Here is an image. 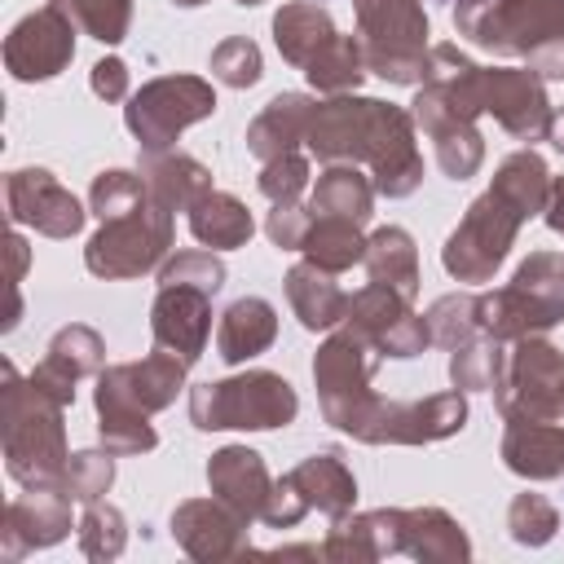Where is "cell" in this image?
Wrapping results in <instances>:
<instances>
[{
	"label": "cell",
	"mask_w": 564,
	"mask_h": 564,
	"mask_svg": "<svg viewBox=\"0 0 564 564\" xmlns=\"http://www.w3.org/2000/svg\"><path fill=\"white\" fill-rule=\"evenodd\" d=\"M414 128L419 123L405 106L335 93L313 106L304 145L317 163H366L375 194L410 198L423 185V154Z\"/></svg>",
	"instance_id": "cell-1"
},
{
	"label": "cell",
	"mask_w": 564,
	"mask_h": 564,
	"mask_svg": "<svg viewBox=\"0 0 564 564\" xmlns=\"http://www.w3.org/2000/svg\"><path fill=\"white\" fill-rule=\"evenodd\" d=\"M66 405L40 392L31 379L4 361V392H0V441H4V471L22 489H66Z\"/></svg>",
	"instance_id": "cell-2"
},
{
	"label": "cell",
	"mask_w": 564,
	"mask_h": 564,
	"mask_svg": "<svg viewBox=\"0 0 564 564\" xmlns=\"http://www.w3.org/2000/svg\"><path fill=\"white\" fill-rule=\"evenodd\" d=\"M454 31L494 57H524L538 75H564V0H458Z\"/></svg>",
	"instance_id": "cell-3"
},
{
	"label": "cell",
	"mask_w": 564,
	"mask_h": 564,
	"mask_svg": "<svg viewBox=\"0 0 564 564\" xmlns=\"http://www.w3.org/2000/svg\"><path fill=\"white\" fill-rule=\"evenodd\" d=\"M480 335L502 344L524 335H546L564 322V251H529L507 286L476 295Z\"/></svg>",
	"instance_id": "cell-4"
},
{
	"label": "cell",
	"mask_w": 564,
	"mask_h": 564,
	"mask_svg": "<svg viewBox=\"0 0 564 564\" xmlns=\"http://www.w3.org/2000/svg\"><path fill=\"white\" fill-rule=\"evenodd\" d=\"M379 348L370 339H361L352 326H339L335 335L322 339L317 357H313V383H317V401H322V419L339 432H348L352 441L366 436L375 410H379V392L370 388L375 370H379Z\"/></svg>",
	"instance_id": "cell-5"
},
{
	"label": "cell",
	"mask_w": 564,
	"mask_h": 564,
	"mask_svg": "<svg viewBox=\"0 0 564 564\" xmlns=\"http://www.w3.org/2000/svg\"><path fill=\"white\" fill-rule=\"evenodd\" d=\"M300 414L295 388L278 370H242L216 383L189 388V423L198 432H273Z\"/></svg>",
	"instance_id": "cell-6"
},
{
	"label": "cell",
	"mask_w": 564,
	"mask_h": 564,
	"mask_svg": "<svg viewBox=\"0 0 564 564\" xmlns=\"http://www.w3.org/2000/svg\"><path fill=\"white\" fill-rule=\"evenodd\" d=\"M357 35L366 48L370 75L388 84H423L427 79V13L423 0H352Z\"/></svg>",
	"instance_id": "cell-7"
},
{
	"label": "cell",
	"mask_w": 564,
	"mask_h": 564,
	"mask_svg": "<svg viewBox=\"0 0 564 564\" xmlns=\"http://www.w3.org/2000/svg\"><path fill=\"white\" fill-rule=\"evenodd\" d=\"M172 216L176 212L145 198L137 212H128L119 220H101V229L84 247V269L106 282H123V278H141V273L159 269L176 238Z\"/></svg>",
	"instance_id": "cell-8"
},
{
	"label": "cell",
	"mask_w": 564,
	"mask_h": 564,
	"mask_svg": "<svg viewBox=\"0 0 564 564\" xmlns=\"http://www.w3.org/2000/svg\"><path fill=\"white\" fill-rule=\"evenodd\" d=\"M212 115H216V93L198 75H159V79H145L128 97V106H123L128 132L150 154L154 150H176V137L189 123L212 119Z\"/></svg>",
	"instance_id": "cell-9"
},
{
	"label": "cell",
	"mask_w": 564,
	"mask_h": 564,
	"mask_svg": "<svg viewBox=\"0 0 564 564\" xmlns=\"http://www.w3.org/2000/svg\"><path fill=\"white\" fill-rule=\"evenodd\" d=\"M560 397H564V352L542 335L511 339L502 379L494 383L498 414L507 423L560 419Z\"/></svg>",
	"instance_id": "cell-10"
},
{
	"label": "cell",
	"mask_w": 564,
	"mask_h": 564,
	"mask_svg": "<svg viewBox=\"0 0 564 564\" xmlns=\"http://www.w3.org/2000/svg\"><path fill=\"white\" fill-rule=\"evenodd\" d=\"M520 212L498 198L494 189H485L480 198L467 203L463 220L454 225V234L441 247V264L454 282H489L498 273V264L511 256L516 234H520Z\"/></svg>",
	"instance_id": "cell-11"
},
{
	"label": "cell",
	"mask_w": 564,
	"mask_h": 564,
	"mask_svg": "<svg viewBox=\"0 0 564 564\" xmlns=\"http://www.w3.org/2000/svg\"><path fill=\"white\" fill-rule=\"evenodd\" d=\"M185 370L189 366L176 352L154 344V352H145L141 361L106 366L97 375L93 405H97V414H159L185 388Z\"/></svg>",
	"instance_id": "cell-12"
},
{
	"label": "cell",
	"mask_w": 564,
	"mask_h": 564,
	"mask_svg": "<svg viewBox=\"0 0 564 564\" xmlns=\"http://www.w3.org/2000/svg\"><path fill=\"white\" fill-rule=\"evenodd\" d=\"M480 110L498 119L516 141H546L555 106L533 66H480Z\"/></svg>",
	"instance_id": "cell-13"
},
{
	"label": "cell",
	"mask_w": 564,
	"mask_h": 564,
	"mask_svg": "<svg viewBox=\"0 0 564 564\" xmlns=\"http://www.w3.org/2000/svg\"><path fill=\"white\" fill-rule=\"evenodd\" d=\"M339 326H352L361 339L379 348V357H397V361L419 357L432 344L427 322L414 313V304L379 282H366L357 295H348V313Z\"/></svg>",
	"instance_id": "cell-14"
},
{
	"label": "cell",
	"mask_w": 564,
	"mask_h": 564,
	"mask_svg": "<svg viewBox=\"0 0 564 564\" xmlns=\"http://www.w3.org/2000/svg\"><path fill=\"white\" fill-rule=\"evenodd\" d=\"M463 427H467V397L458 388H449V392H432L423 401H388L383 397L361 441L366 445H432Z\"/></svg>",
	"instance_id": "cell-15"
},
{
	"label": "cell",
	"mask_w": 564,
	"mask_h": 564,
	"mask_svg": "<svg viewBox=\"0 0 564 564\" xmlns=\"http://www.w3.org/2000/svg\"><path fill=\"white\" fill-rule=\"evenodd\" d=\"M75 57V22L57 9L44 4L26 13L9 35H4V66L18 84H44L62 75Z\"/></svg>",
	"instance_id": "cell-16"
},
{
	"label": "cell",
	"mask_w": 564,
	"mask_h": 564,
	"mask_svg": "<svg viewBox=\"0 0 564 564\" xmlns=\"http://www.w3.org/2000/svg\"><path fill=\"white\" fill-rule=\"evenodd\" d=\"M172 538L189 560L220 564V560H238L251 551V520L242 511H234L229 502H220L216 494L185 498L172 511Z\"/></svg>",
	"instance_id": "cell-17"
},
{
	"label": "cell",
	"mask_w": 564,
	"mask_h": 564,
	"mask_svg": "<svg viewBox=\"0 0 564 564\" xmlns=\"http://www.w3.org/2000/svg\"><path fill=\"white\" fill-rule=\"evenodd\" d=\"M4 203L13 225H31L44 238H75L84 229L79 198L48 167H18L4 176Z\"/></svg>",
	"instance_id": "cell-18"
},
{
	"label": "cell",
	"mask_w": 564,
	"mask_h": 564,
	"mask_svg": "<svg viewBox=\"0 0 564 564\" xmlns=\"http://www.w3.org/2000/svg\"><path fill=\"white\" fill-rule=\"evenodd\" d=\"M70 502L75 498L66 489H26L22 498H13L0 520V555L22 560L26 551H44L70 538V529H79L70 524Z\"/></svg>",
	"instance_id": "cell-19"
},
{
	"label": "cell",
	"mask_w": 564,
	"mask_h": 564,
	"mask_svg": "<svg viewBox=\"0 0 564 564\" xmlns=\"http://www.w3.org/2000/svg\"><path fill=\"white\" fill-rule=\"evenodd\" d=\"M150 335L159 348L176 352L185 366H194L212 335V295L194 286H159L150 304Z\"/></svg>",
	"instance_id": "cell-20"
},
{
	"label": "cell",
	"mask_w": 564,
	"mask_h": 564,
	"mask_svg": "<svg viewBox=\"0 0 564 564\" xmlns=\"http://www.w3.org/2000/svg\"><path fill=\"white\" fill-rule=\"evenodd\" d=\"M405 511L401 507H375V511H348L330 524L322 542V560L330 564H375L388 555H401Z\"/></svg>",
	"instance_id": "cell-21"
},
{
	"label": "cell",
	"mask_w": 564,
	"mask_h": 564,
	"mask_svg": "<svg viewBox=\"0 0 564 564\" xmlns=\"http://www.w3.org/2000/svg\"><path fill=\"white\" fill-rule=\"evenodd\" d=\"M207 485L220 502H229L234 511H242L247 520H260V507L273 489V476L264 467V458L247 445H225L207 458Z\"/></svg>",
	"instance_id": "cell-22"
},
{
	"label": "cell",
	"mask_w": 564,
	"mask_h": 564,
	"mask_svg": "<svg viewBox=\"0 0 564 564\" xmlns=\"http://www.w3.org/2000/svg\"><path fill=\"white\" fill-rule=\"evenodd\" d=\"M507 471L524 480H560L564 476V423L542 419V423H507L502 445H498Z\"/></svg>",
	"instance_id": "cell-23"
},
{
	"label": "cell",
	"mask_w": 564,
	"mask_h": 564,
	"mask_svg": "<svg viewBox=\"0 0 564 564\" xmlns=\"http://www.w3.org/2000/svg\"><path fill=\"white\" fill-rule=\"evenodd\" d=\"M141 181L150 189L154 203H163L167 212H189L203 194H212V172L181 150H141Z\"/></svg>",
	"instance_id": "cell-24"
},
{
	"label": "cell",
	"mask_w": 564,
	"mask_h": 564,
	"mask_svg": "<svg viewBox=\"0 0 564 564\" xmlns=\"http://www.w3.org/2000/svg\"><path fill=\"white\" fill-rule=\"evenodd\" d=\"M273 339H278V308L260 295L234 300L216 322V352L225 366H242L260 357L264 348H273Z\"/></svg>",
	"instance_id": "cell-25"
},
{
	"label": "cell",
	"mask_w": 564,
	"mask_h": 564,
	"mask_svg": "<svg viewBox=\"0 0 564 564\" xmlns=\"http://www.w3.org/2000/svg\"><path fill=\"white\" fill-rule=\"evenodd\" d=\"M313 97L308 93H278L251 123H247V150L269 163L286 150H300L304 132H308V119H313Z\"/></svg>",
	"instance_id": "cell-26"
},
{
	"label": "cell",
	"mask_w": 564,
	"mask_h": 564,
	"mask_svg": "<svg viewBox=\"0 0 564 564\" xmlns=\"http://www.w3.org/2000/svg\"><path fill=\"white\" fill-rule=\"evenodd\" d=\"M401 551L423 560V564H467L471 560V542H467L463 524L441 507H410L405 511Z\"/></svg>",
	"instance_id": "cell-27"
},
{
	"label": "cell",
	"mask_w": 564,
	"mask_h": 564,
	"mask_svg": "<svg viewBox=\"0 0 564 564\" xmlns=\"http://www.w3.org/2000/svg\"><path fill=\"white\" fill-rule=\"evenodd\" d=\"M286 300L304 330H330L348 313V295L339 291L335 273L317 269L313 260H300L286 269Z\"/></svg>",
	"instance_id": "cell-28"
},
{
	"label": "cell",
	"mask_w": 564,
	"mask_h": 564,
	"mask_svg": "<svg viewBox=\"0 0 564 564\" xmlns=\"http://www.w3.org/2000/svg\"><path fill=\"white\" fill-rule=\"evenodd\" d=\"M291 476V485L304 494V502H308V511H322V516H330V520H339V516H348L352 511V502H357V480H352V471H348V463L339 458V454H308L300 467H291L286 471Z\"/></svg>",
	"instance_id": "cell-29"
},
{
	"label": "cell",
	"mask_w": 564,
	"mask_h": 564,
	"mask_svg": "<svg viewBox=\"0 0 564 564\" xmlns=\"http://www.w3.org/2000/svg\"><path fill=\"white\" fill-rule=\"evenodd\" d=\"M366 273L379 286H392L401 300H419V247L401 225H383L366 238Z\"/></svg>",
	"instance_id": "cell-30"
},
{
	"label": "cell",
	"mask_w": 564,
	"mask_h": 564,
	"mask_svg": "<svg viewBox=\"0 0 564 564\" xmlns=\"http://www.w3.org/2000/svg\"><path fill=\"white\" fill-rule=\"evenodd\" d=\"M189 234L212 251H238V247L251 242L256 220H251V212L238 194L212 189L189 207Z\"/></svg>",
	"instance_id": "cell-31"
},
{
	"label": "cell",
	"mask_w": 564,
	"mask_h": 564,
	"mask_svg": "<svg viewBox=\"0 0 564 564\" xmlns=\"http://www.w3.org/2000/svg\"><path fill=\"white\" fill-rule=\"evenodd\" d=\"M308 207L317 216H344V220L366 225L375 216V181L361 176L357 163H326L317 172V185H313Z\"/></svg>",
	"instance_id": "cell-32"
},
{
	"label": "cell",
	"mask_w": 564,
	"mask_h": 564,
	"mask_svg": "<svg viewBox=\"0 0 564 564\" xmlns=\"http://www.w3.org/2000/svg\"><path fill=\"white\" fill-rule=\"evenodd\" d=\"M330 35H335V22H330L326 4H317V0H291L273 13V44H278L282 62H291L300 70Z\"/></svg>",
	"instance_id": "cell-33"
},
{
	"label": "cell",
	"mask_w": 564,
	"mask_h": 564,
	"mask_svg": "<svg viewBox=\"0 0 564 564\" xmlns=\"http://www.w3.org/2000/svg\"><path fill=\"white\" fill-rule=\"evenodd\" d=\"M489 189H494L498 198H507V203L520 212V220L542 216L546 194H551V167H546V159H542L538 150H516V154H507V159L498 163Z\"/></svg>",
	"instance_id": "cell-34"
},
{
	"label": "cell",
	"mask_w": 564,
	"mask_h": 564,
	"mask_svg": "<svg viewBox=\"0 0 564 564\" xmlns=\"http://www.w3.org/2000/svg\"><path fill=\"white\" fill-rule=\"evenodd\" d=\"M370 75V66H366V48H361V35H330L313 57H308V66H304V79L317 88V93H326V97H335V93H357V84Z\"/></svg>",
	"instance_id": "cell-35"
},
{
	"label": "cell",
	"mask_w": 564,
	"mask_h": 564,
	"mask_svg": "<svg viewBox=\"0 0 564 564\" xmlns=\"http://www.w3.org/2000/svg\"><path fill=\"white\" fill-rule=\"evenodd\" d=\"M304 260H313L317 269L326 273H344L352 264L366 260V234L357 220H344V216H313L304 242H300Z\"/></svg>",
	"instance_id": "cell-36"
},
{
	"label": "cell",
	"mask_w": 564,
	"mask_h": 564,
	"mask_svg": "<svg viewBox=\"0 0 564 564\" xmlns=\"http://www.w3.org/2000/svg\"><path fill=\"white\" fill-rule=\"evenodd\" d=\"M507 366V344L494 335H476L449 352V383L458 392H494Z\"/></svg>",
	"instance_id": "cell-37"
},
{
	"label": "cell",
	"mask_w": 564,
	"mask_h": 564,
	"mask_svg": "<svg viewBox=\"0 0 564 564\" xmlns=\"http://www.w3.org/2000/svg\"><path fill=\"white\" fill-rule=\"evenodd\" d=\"M423 322H427L432 344H441V348H449V352H454L458 344H467V339H476V335H480V322H476V295H467V291L436 295V300L427 304Z\"/></svg>",
	"instance_id": "cell-38"
},
{
	"label": "cell",
	"mask_w": 564,
	"mask_h": 564,
	"mask_svg": "<svg viewBox=\"0 0 564 564\" xmlns=\"http://www.w3.org/2000/svg\"><path fill=\"white\" fill-rule=\"evenodd\" d=\"M123 546H128V520H123V511L110 507V502H101V498L97 502H84V516H79V551L88 560L106 564V560H119Z\"/></svg>",
	"instance_id": "cell-39"
},
{
	"label": "cell",
	"mask_w": 564,
	"mask_h": 564,
	"mask_svg": "<svg viewBox=\"0 0 564 564\" xmlns=\"http://www.w3.org/2000/svg\"><path fill=\"white\" fill-rule=\"evenodd\" d=\"M150 198L141 172H128V167H106L93 176V189H88V212L97 220H119L128 212H137L141 203Z\"/></svg>",
	"instance_id": "cell-40"
},
{
	"label": "cell",
	"mask_w": 564,
	"mask_h": 564,
	"mask_svg": "<svg viewBox=\"0 0 564 564\" xmlns=\"http://www.w3.org/2000/svg\"><path fill=\"white\" fill-rule=\"evenodd\" d=\"M57 4L84 35L101 44H119L132 26V0H48Z\"/></svg>",
	"instance_id": "cell-41"
},
{
	"label": "cell",
	"mask_w": 564,
	"mask_h": 564,
	"mask_svg": "<svg viewBox=\"0 0 564 564\" xmlns=\"http://www.w3.org/2000/svg\"><path fill=\"white\" fill-rule=\"evenodd\" d=\"M48 357H53L57 366H66L75 379L106 370V344H101V335H97L93 326H84V322L62 326V330L48 339Z\"/></svg>",
	"instance_id": "cell-42"
},
{
	"label": "cell",
	"mask_w": 564,
	"mask_h": 564,
	"mask_svg": "<svg viewBox=\"0 0 564 564\" xmlns=\"http://www.w3.org/2000/svg\"><path fill=\"white\" fill-rule=\"evenodd\" d=\"M432 145H436V167H441L449 181H467V176H476L480 163H485V137H480L476 123H454V128L436 132Z\"/></svg>",
	"instance_id": "cell-43"
},
{
	"label": "cell",
	"mask_w": 564,
	"mask_h": 564,
	"mask_svg": "<svg viewBox=\"0 0 564 564\" xmlns=\"http://www.w3.org/2000/svg\"><path fill=\"white\" fill-rule=\"evenodd\" d=\"M212 79H220L225 88H251L260 84L264 75V57H260V44L247 40V35H229L212 48Z\"/></svg>",
	"instance_id": "cell-44"
},
{
	"label": "cell",
	"mask_w": 564,
	"mask_h": 564,
	"mask_svg": "<svg viewBox=\"0 0 564 564\" xmlns=\"http://www.w3.org/2000/svg\"><path fill=\"white\" fill-rule=\"evenodd\" d=\"M159 286H194L216 295L225 286V260L216 251H176L159 264Z\"/></svg>",
	"instance_id": "cell-45"
},
{
	"label": "cell",
	"mask_w": 564,
	"mask_h": 564,
	"mask_svg": "<svg viewBox=\"0 0 564 564\" xmlns=\"http://www.w3.org/2000/svg\"><path fill=\"white\" fill-rule=\"evenodd\" d=\"M555 529H560V511L542 498V494H516L511 498V507H507V533H511V542H520V546H546L551 538H555Z\"/></svg>",
	"instance_id": "cell-46"
},
{
	"label": "cell",
	"mask_w": 564,
	"mask_h": 564,
	"mask_svg": "<svg viewBox=\"0 0 564 564\" xmlns=\"http://www.w3.org/2000/svg\"><path fill=\"white\" fill-rule=\"evenodd\" d=\"M110 485H115V454L106 445L70 454V463H66V494L75 502H97Z\"/></svg>",
	"instance_id": "cell-47"
},
{
	"label": "cell",
	"mask_w": 564,
	"mask_h": 564,
	"mask_svg": "<svg viewBox=\"0 0 564 564\" xmlns=\"http://www.w3.org/2000/svg\"><path fill=\"white\" fill-rule=\"evenodd\" d=\"M97 436L115 458L150 454L159 445V432H154L150 414H97Z\"/></svg>",
	"instance_id": "cell-48"
},
{
	"label": "cell",
	"mask_w": 564,
	"mask_h": 564,
	"mask_svg": "<svg viewBox=\"0 0 564 564\" xmlns=\"http://www.w3.org/2000/svg\"><path fill=\"white\" fill-rule=\"evenodd\" d=\"M256 185H260V194L269 203H295L304 194V185H308V159L300 150H286V154L260 163Z\"/></svg>",
	"instance_id": "cell-49"
},
{
	"label": "cell",
	"mask_w": 564,
	"mask_h": 564,
	"mask_svg": "<svg viewBox=\"0 0 564 564\" xmlns=\"http://www.w3.org/2000/svg\"><path fill=\"white\" fill-rule=\"evenodd\" d=\"M308 225H313V207H300V198L295 203H273V212L264 216V234L282 251H300Z\"/></svg>",
	"instance_id": "cell-50"
},
{
	"label": "cell",
	"mask_w": 564,
	"mask_h": 564,
	"mask_svg": "<svg viewBox=\"0 0 564 564\" xmlns=\"http://www.w3.org/2000/svg\"><path fill=\"white\" fill-rule=\"evenodd\" d=\"M304 516H308V502H304V494L291 485V476L273 480V489H269V498H264V507H260V520H264L269 529H295Z\"/></svg>",
	"instance_id": "cell-51"
},
{
	"label": "cell",
	"mask_w": 564,
	"mask_h": 564,
	"mask_svg": "<svg viewBox=\"0 0 564 564\" xmlns=\"http://www.w3.org/2000/svg\"><path fill=\"white\" fill-rule=\"evenodd\" d=\"M26 379H31L40 392H48L53 401H62V405H75V383H79V379H75L66 366H57L48 352H44V361H40V366H35Z\"/></svg>",
	"instance_id": "cell-52"
},
{
	"label": "cell",
	"mask_w": 564,
	"mask_h": 564,
	"mask_svg": "<svg viewBox=\"0 0 564 564\" xmlns=\"http://www.w3.org/2000/svg\"><path fill=\"white\" fill-rule=\"evenodd\" d=\"M88 84H93V93H97L101 101H123V97H128V66H123V57H101V62H93Z\"/></svg>",
	"instance_id": "cell-53"
},
{
	"label": "cell",
	"mask_w": 564,
	"mask_h": 564,
	"mask_svg": "<svg viewBox=\"0 0 564 564\" xmlns=\"http://www.w3.org/2000/svg\"><path fill=\"white\" fill-rule=\"evenodd\" d=\"M542 220H546L555 234H564V176H551V194H546Z\"/></svg>",
	"instance_id": "cell-54"
},
{
	"label": "cell",
	"mask_w": 564,
	"mask_h": 564,
	"mask_svg": "<svg viewBox=\"0 0 564 564\" xmlns=\"http://www.w3.org/2000/svg\"><path fill=\"white\" fill-rule=\"evenodd\" d=\"M9 256H13V286H18L26 273V238L22 234H9Z\"/></svg>",
	"instance_id": "cell-55"
},
{
	"label": "cell",
	"mask_w": 564,
	"mask_h": 564,
	"mask_svg": "<svg viewBox=\"0 0 564 564\" xmlns=\"http://www.w3.org/2000/svg\"><path fill=\"white\" fill-rule=\"evenodd\" d=\"M560 154H564V110H555V119H551V137H546Z\"/></svg>",
	"instance_id": "cell-56"
},
{
	"label": "cell",
	"mask_w": 564,
	"mask_h": 564,
	"mask_svg": "<svg viewBox=\"0 0 564 564\" xmlns=\"http://www.w3.org/2000/svg\"><path fill=\"white\" fill-rule=\"evenodd\" d=\"M172 4H181V9H198V4H207V0H172Z\"/></svg>",
	"instance_id": "cell-57"
},
{
	"label": "cell",
	"mask_w": 564,
	"mask_h": 564,
	"mask_svg": "<svg viewBox=\"0 0 564 564\" xmlns=\"http://www.w3.org/2000/svg\"><path fill=\"white\" fill-rule=\"evenodd\" d=\"M234 4H247V9H256V4H264V0H234Z\"/></svg>",
	"instance_id": "cell-58"
},
{
	"label": "cell",
	"mask_w": 564,
	"mask_h": 564,
	"mask_svg": "<svg viewBox=\"0 0 564 564\" xmlns=\"http://www.w3.org/2000/svg\"><path fill=\"white\" fill-rule=\"evenodd\" d=\"M560 423H564V397H560Z\"/></svg>",
	"instance_id": "cell-59"
},
{
	"label": "cell",
	"mask_w": 564,
	"mask_h": 564,
	"mask_svg": "<svg viewBox=\"0 0 564 564\" xmlns=\"http://www.w3.org/2000/svg\"><path fill=\"white\" fill-rule=\"evenodd\" d=\"M560 79H564V75H560Z\"/></svg>",
	"instance_id": "cell-60"
}]
</instances>
